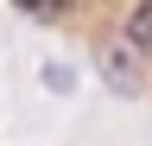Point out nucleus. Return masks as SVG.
Instances as JSON below:
<instances>
[{"instance_id":"2","label":"nucleus","mask_w":152,"mask_h":146,"mask_svg":"<svg viewBox=\"0 0 152 146\" xmlns=\"http://www.w3.org/2000/svg\"><path fill=\"white\" fill-rule=\"evenodd\" d=\"M108 83L127 89V95L140 89V76H133V64H127V45H108Z\"/></svg>"},{"instance_id":"1","label":"nucleus","mask_w":152,"mask_h":146,"mask_svg":"<svg viewBox=\"0 0 152 146\" xmlns=\"http://www.w3.org/2000/svg\"><path fill=\"white\" fill-rule=\"evenodd\" d=\"M127 51H140V57H152V0H140L127 19Z\"/></svg>"},{"instance_id":"3","label":"nucleus","mask_w":152,"mask_h":146,"mask_svg":"<svg viewBox=\"0 0 152 146\" xmlns=\"http://www.w3.org/2000/svg\"><path fill=\"white\" fill-rule=\"evenodd\" d=\"M19 7H26V13H32V19H57V13H64V7H70V0H19Z\"/></svg>"}]
</instances>
